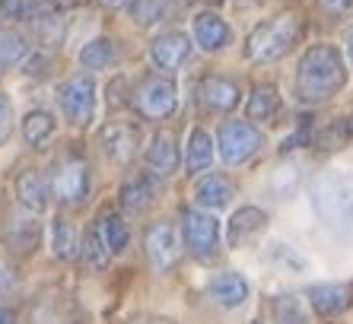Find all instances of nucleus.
<instances>
[{
    "mask_svg": "<svg viewBox=\"0 0 353 324\" xmlns=\"http://www.w3.org/2000/svg\"><path fill=\"white\" fill-rule=\"evenodd\" d=\"M299 35H303V19L296 17V13H280V17L252 29V35L245 41V54L252 61L271 64V61H280V57L293 48L296 41H299Z\"/></svg>",
    "mask_w": 353,
    "mask_h": 324,
    "instance_id": "obj_3",
    "label": "nucleus"
},
{
    "mask_svg": "<svg viewBox=\"0 0 353 324\" xmlns=\"http://www.w3.org/2000/svg\"><path fill=\"white\" fill-rule=\"evenodd\" d=\"M54 128H58L54 118H51L48 112H41V108H35V112H29L23 118V137L29 146H41L51 134H54Z\"/></svg>",
    "mask_w": 353,
    "mask_h": 324,
    "instance_id": "obj_29",
    "label": "nucleus"
},
{
    "mask_svg": "<svg viewBox=\"0 0 353 324\" xmlns=\"http://www.w3.org/2000/svg\"><path fill=\"white\" fill-rule=\"evenodd\" d=\"M197 99L201 105L210 108V112H232L242 99V90L232 77H220V73H210L197 83Z\"/></svg>",
    "mask_w": 353,
    "mask_h": 324,
    "instance_id": "obj_11",
    "label": "nucleus"
},
{
    "mask_svg": "<svg viewBox=\"0 0 353 324\" xmlns=\"http://www.w3.org/2000/svg\"><path fill=\"white\" fill-rule=\"evenodd\" d=\"M232 181L226 179V175H207V179H201L194 185V197L197 203L204 207V210H220V207H226V203L232 201Z\"/></svg>",
    "mask_w": 353,
    "mask_h": 324,
    "instance_id": "obj_19",
    "label": "nucleus"
},
{
    "mask_svg": "<svg viewBox=\"0 0 353 324\" xmlns=\"http://www.w3.org/2000/svg\"><path fill=\"white\" fill-rule=\"evenodd\" d=\"M80 232H77L74 226H70V219L58 216L54 223H51V252H54V258L58 261H74L80 258Z\"/></svg>",
    "mask_w": 353,
    "mask_h": 324,
    "instance_id": "obj_22",
    "label": "nucleus"
},
{
    "mask_svg": "<svg viewBox=\"0 0 353 324\" xmlns=\"http://www.w3.org/2000/svg\"><path fill=\"white\" fill-rule=\"evenodd\" d=\"M58 105L74 128H86L96 112V83L90 77H70L58 86Z\"/></svg>",
    "mask_w": 353,
    "mask_h": 324,
    "instance_id": "obj_8",
    "label": "nucleus"
},
{
    "mask_svg": "<svg viewBox=\"0 0 353 324\" xmlns=\"http://www.w3.org/2000/svg\"><path fill=\"white\" fill-rule=\"evenodd\" d=\"M264 226H268V213L264 210H258V207H239L230 216L226 239H230L232 248H245V245H252L264 232Z\"/></svg>",
    "mask_w": 353,
    "mask_h": 324,
    "instance_id": "obj_16",
    "label": "nucleus"
},
{
    "mask_svg": "<svg viewBox=\"0 0 353 324\" xmlns=\"http://www.w3.org/2000/svg\"><path fill=\"white\" fill-rule=\"evenodd\" d=\"M48 181L39 169H26L17 175V197L29 213H41L48 207Z\"/></svg>",
    "mask_w": 353,
    "mask_h": 324,
    "instance_id": "obj_18",
    "label": "nucleus"
},
{
    "mask_svg": "<svg viewBox=\"0 0 353 324\" xmlns=\"http://www.w3.org/2000/svg\"><path fill=\"white\" fill-rule=\"evenodd\" d=\"M17 286H19V274L13 270V264H10V261L0 258V299H3V296H10Z\"/></svg>",
    "mask_w": 353,
    "mask_h": 324,
    "instance_id": "obj_33",
    "label": "nucleus"
},
{
    "mask_svg": "<svg viewBox=\"0 0 353 324\" xmlns=\"http://www.w3.org/2000/svg\"><path fill=\"white\" fill-rule=\"evenodd\" d=\"M128 324H175L172 318H163V315H137V318H131Z\"/></svg>",
    "mask_w": 353,
    "mask_h": 324,
    "instance_id": "obj_36",
    "label": "nucleus"
},
{
    "mask_svg": "<svg viewBox=\"0 0 353 324\" xmlns=\"http://www.w3.org/2000/svg\"><path fill=\"white\" fill-rule=\"evenodd\" d=\"M26 54H29V45L23 35L13 29H0V70L17 67L19 61H26Z\"/></svg>",
    "mask_w": 353,
    "mask_h": 324,
    "instance_id": "obj_30",
    "label": "nucleus"
},
{
    "mask_svg": "<svg viewBox=\"0 0 353 324\" xmlns=\"http://www.w3.org/2000/svg\"><path fill=\"white\" fill-rule=\"evenodd\" d=\"M157 197V185H153V175H134L121 185V207L131 213L147 210Z\"/></svg>",
    "mask_w": 353,
    "mask_h": 324,
    "instance_id": "obj_21",
    "label": "nucleus"
},
{
    "mask_svg": "<svg viewBox=\"0 0 353 324\" xmlns=\"http://www.w3.org/2000/svg\"><path fill=\"white\" fill-rule=\"evenodd\" d=\"M137 128L128 121H108L105 128L99 130V143H102V153L108 156L112 162L124 165V162H131L134 153H137Z\"/></svg>",
    "mask_w": 353,
    "mask_h": 324,
    "instance_id": "obj_10",
    "label": "nucleus"
},
{
    "mask_svg": "<svg viewBox=\"0 0 353 324\" xmlns=\"http://www.w3.org/2000/svg\"><path fill=\"white\" fill-rule=\"evenodd\" d=\"M236 3H242V7H252V3H258V0H236Z\"/></svg>",
    "mask_w": 353,
    "mask_h": 324,
    "instance_id": "obj_42",
    "label": "nucleus"
},
{
    "mask_svg": "<svg viewBox=\"0 0 353 324\" xmlns=\"http://www.w3.org/2000/svg\"><path fill=\"white\" fill-rule=\"evenodd\" d=\"M344 124H347V134H350V137H353V118H347Z\"/></svg>",
    "mask_w": 353,
    "mask_h": 324,
    "instance_id": "obj_41",
    "label": "nucleus"
},
{
    "mask_svg": "<svg viewBox=\"0 0 353 324\" xmlns=\"http://www.w3.org/2000/svg\"><path fill=\"white\" fill-rule=\"evenodd\" d=\"M10 130H13V105H10V99L0 92V143L10 137Z\"/></svg>",
    "mask_w": 353,
    "mask_h": 324,
    "instance_id": "obj_34",
    "label": "nucleus"
},
{
    "mask_svg": "<svg viewBox=\"0 0 353 324\" xmlns=\"http://www.w3.org/2000/svg\"><path fill=\"white\" fill-rule=\"evenodd\" d=\"M45 3H51V7H74L77 0H45Z\"/></svg>",
    "mask_w": 353,
    "mask_h": 324,
    "instance_id": "obj_39",
    "label": "nucleus"
},
{
    "mask_svg": "<svg viewBox=\"0 0 353 324\" xmlns=\"http://www.w3.org/2000/svg\"><path fill=\"white\" fill-rule=\"evenodd\" d=\"M347 83V64L341 51L328 41L312 45L299 57V67H296V96L305 105H319V102H328L331 96L344 90Z\"/></svg>",
    "mask_w": 353,
    "mask_h": 324,
    "instance_id": "obj_1",
    "label": "nucleus"
},
{
    "mask_svg": "<svg viewBox=\"0 0 353 324\" xmlns=\"http://www.w3.org/2000/svg\"><path fill=\"white\" fill-rule=\"evenodd\" d=\"M280 112V92L271 83H258L248 99V118L252 121H271L274 114Z\"/></svg>",
    "mask_w": 353,
    "mask_h": 324,
    "instance_id": "obj_25",
    "label": "nucleus"
},
{
    "mask_svg": "<svg viewBox=\"0 0 353 324\" xmlns=\"http://www.w3.org/2000/svg\"><path fill=\"white\" fill-rule=\"evenodd\" d=\"M210 162H214V140L207 134L204 128H194L188 137V156H185V169L194 175V172H204L210 169Z\"/></svg>",
    "mask_w": 353,
    "mask_h": 324,
    "instance_id": "obj_24",
    "label": "nucleus"
},
{
    "mask_svg": "<svg viewBox=\"0 0 353 324\" xmlns=\"http://www.w3.org/2000/svg\"><path fill=\"white\" fill-rule=\"evenodd\" d=\"M347 54H350V61H353V29L347 32Z\"/></svg>",
    "mask_w": 353,
    "mask_h": 324,
    "instance_id": "obj_40",
    "label": "nucleus"
},
{
    "mask_svg": "<svg viewBox=\"0 0 353 324\" xmlns=\"http://www.w3.org/2000/svg\"><path fill=\"white\" fill-rule=\"evenodd\" d=\"M0 324H17V315H13V308H0Z\"/></svg>",
    "mask_w": 353,
    "mask_h": 324,
    "instance_id": "obj_38",
    "label": "nucleus"
},
{
    "mask_svg": "<svg viewBox=\"0 0 353 324\" xmlns=\"http://www.w3.org/2000/svg\"><path fill=\"white\" fill-rule=\"evenodd\" d=\"M48 7L45 0H0V23H35Z\"/></svg>",
    "mask_w": 353,
    "mask_h": 324,
    "instance_id": "obj_26",
    "label": "nucleus"
},
{
    "mask_svg": "<svg viewBox=\"0 0 353 324\" xmlns=\"http://www.w3.org/2000/svg\"><path fill=\"white\" fill-rule=\"evenodd\" d=\"M319 7L328 13V17H344L353 10V0H319Z\"/></svg>",
    "mask_w": 353,
    "mask_h": 324,
    "instance_id": "obj_35",
    "label": "nucleus"
},
{
    "mask_svg": "<svg viewBox=\"0 0 353 324\" xmlns=\"http://www.w3.org/2000/svg\"><path fill=\"white\" fill-rule=\"evenodd\" d=\"M83 261L90 264L92 270H105L108 264H112V248L105 245V239L99 235L96 223H92L90 229H86V235H83V248H80Z\"/></svg>",
    "mask_w": 353,
    "mask_h": 324,
    "instance_id": "obj_27",
    "label": "nucleus"
},
{
    "mask_svg": "<svg viewBox=\"0 0 353 324\" xmlns=\"http://www.w3.org/2000/svg\"><path fill=\"white\" fill-rule=\"evenodd\" d=\"M51 191L64 207H80L86 201V194H90V165H86V159L83 156H64L54 165Z\"/></svg>",
    "mask_w": 353,
    "mask_h": 324,
    "instance_id": "obj_6",
    "label": "nucleus"
},
{
    "mask_svg": "<svg viewBox=\"0 0 353 324\" xmlns=\"http://www.w3.org/2000/svg\"><path fill=\"white\" fill-rule=\"evenodd\" d=\"M305 296H309V305H312L321 318H337L353 305L350 283H315L305 290Z\"/></svg>",
    "mask_w": 353,
    "mask_h": 324,
    "instance_id": "obj_13",
    "label": "nucleus"
},
{
    "mask_svg": "<svg viewBox=\"0 0 353 324\" xmlns=\"http://www.w3.org/2000/svg\"><path fill=\"white\" fill-rule=\"evenodd\" d=\"M181 235H185V245L194 258L207 261L214 258L216 248H220V223L210 210H181Z\"/></svg>",
    "mask_w": 353,
    "mask_h": 324,
    "instance_id": "obj_7",
    "label": "nucleus"
},
{
    "mask_svg": "<svg viewBox=\"0 0 353 324\" xmlns=\"http://www.w3.org/2000/svg\"><path fill=\"white\" fill-rule=\"evenodd\" d=\"M181 248H185L181 232L169 219H159V223L147 226V232H143V252H147L150 267L157 270V274H169V270L179 264Z\"/></svg>",
    "mask_w": 353,
    "mask_h": 324,
    "instance_id": "obj_5",
    "label": "nucleus"
},
{
    "mask_svg": "<svg viewBox=\"0 0 353 324\" xmlns=\"http://www.w3.org/2000/svg\"><path fill=\"white\" fill-rule=\"evenodd\" d=\"M268 312H271V324H305V308L296 296H271L268 302Z\"/></svg>",
    "mask_w": 353,
    "mask_h": 324,
    "instance_id": "obj_28",
    "label": "nucleus"
},
{
    "mask_svg": "<svg viewBox=\"0 0 353 324\" xmlns=\"http://www.w3.org/2000/svg\"><path fill=\"white\" fill-rule=\"evenodd\" d=\"M102 7H108V10H121V7H131L134 0H99Z\"/></svg>",
    "mask_w": 353,
    "mask_h": 324,
    "instance_id": "obj_37",
    "label": "nucleus"
},
{
    "mask_svg": "<svg viewBox=\"0 0 353 324\" xmlns=\"http://www.w3.org/2000/svg\"><path fill=\"white\" fill-rule=\"evenodd\" d=\"M312 210L331 232H350L353 229V172L331 169L321 172L312 185Z\"/></svg>",
    "mask_w": 353,
    "mask_h": 324,
    "instance_id": "obj_2",
    "label": "nucleus"
},
{
    "mask_svg": "<svg viewBox=\"0 0 353 324\" xmlns=\"http://www.w3.org/2000/svg\"><path fill=\"white\" fill-rule=\"evenodd\" d=\"M169 13H172L169 0H134L131 3V17L137 19L140 26H153V23H159V19H165Z\"/></svg>",
    "mask_w": 353,
    "mask_h": 324,
    "instance_id": "obj_31",
    "label": "nucleus"
},
{
    "mask_svg": "<svg viewBox=\"0 0 353 324\" xmlns=\"http://www.w3.org/2000/svg\"><path fill=\"white\" fill-rule=\"evenodd\" d=\"M131 105H137V112L147 121H165L179 108V90L169 77L153 73V77L137 83V90H131Z\"/></svg>",
    "mask_w": 353,
    "mask_h": 324,
    "instance_id": "obj_4",
    "label": "nucleus"
},
{
    "mask_svg": "<svg viewBox=\"0 0 353 324\" xmlns=\"http://www.w3.org/2000/svg\"><path fill=\"white\" fill-rule=\"evenodd\" d=\"M143 162H147V169L153 175H172L179 169V146H175V137L169 130H159L157 137L150 140Z\"/></svg>",
    "mask_w": 353,
    "mask_h": 324,
    "instance_id": "obj_17",
    "label": "nucleus"
},
{
    "mask_svg": "<svg viewBox=\"0 0 353 324\" xmlns=\"http://www.w3.org/2000/svg\"><path fill=\"white\" fill-rule=\"evenodd\" d=\"M216 146H220V159L226 165H242L261 150V130L248 121H226L220 128Z\"/></svg>",
    "mask_w": 353,
    "mask_h": 324,
    "instance_id": "obj_9",
    "label": "nucleus"
},
{
    "mask_svg": "<svg viewBox=\"0 0 353 324\" xmlns=\"http://www.w3.org/2000/svg\"><path fill=\"white\" fill-rule=\"evenodd\" d=\"M191 35L204 51H220L230 45V26L220 13L214 10H201L194 19H191Z\"/></svg>",
    "mask_w": 353,
    "mask_h": 324,
    "instance_id": "obj_15",
    "label": "nucleus"
},
{
    "mask_svg": "<svg viewBox=\"0 0 353 324\" xmlns=\"http://www.w3.org/2000/svg\"><path fill=\"white\" fill-rule=\"evenodd\" d=\"M268 261H274L277 267L293 270V274L305 270V258L296 252L293 245H283V242H271V245H268Z\"/></svg>",
    "mask_w": 353,
    "mask_h": 324,
    "instance_id": "obj_32",
    "label": "nucleus"
},
{
    "mask_svg": "<svg viewBox=\"0 0 353 324\" xmlns=\"http://www.w3.org/2000/svg\"><path fill=\"white\" fill-rule=\"evenodd\" d=\"M191 57V39L185 32H163L150 45V61L157 70L175 73Z\"/></svg>",
    "mask_w": 353,
    "mask_h": 324,
    "instance_id": "obj_12",
    "label": "nucleus"
},
{
    "mask_svg": "<svg viewBox=\"0 0 353 324\" xmlns=\"http://www.w3.org/2000/svg\"><path fill=\"white\" fill-rule=\"evenodd\" d=\"M207 299L220 308H239L248 299V280L239 270H226V274H216L210 283H207Z\"/></svg>",
    "mask_w": 353,
    "mask_h": 324,
    "instance_id": "obj_14",
    "label": "nucleus"
},
{
    "mask_svg": "<svg viewBox=\"0 0 353 324\" xmlns=\"http://www.w3.org/2000/svg\"><path fill=\"white\" fill-rule=\"evenodd\" d=\"M121 61V51H118L115 39H92L90 45H83L80 51V67L83 70H108Z\"/></svg>",
    "mask_w": 353,
    "mask_h": 324,
    "instance_id": "obj_20",
    "label": "nucleus"
},
{
    "mask_svg": "<svg viewBox=\"0 0 353 324\" xmlns=\"http://www.w3.org/2000/svg\"><path fill=\"white\" fill-rule=\"evenodd\" d=\"M96 229H99V235L105 239L108 248H112V254H121L124 248H128L131 229H128V223H124L121 213H115V210H102V213L96 216Z\"/></svg>",
    "mask_w": 353,
    "mask_h": 324,
    "instance_id": "obj_23",
    "label": "nucleus"
}]
</instances>
